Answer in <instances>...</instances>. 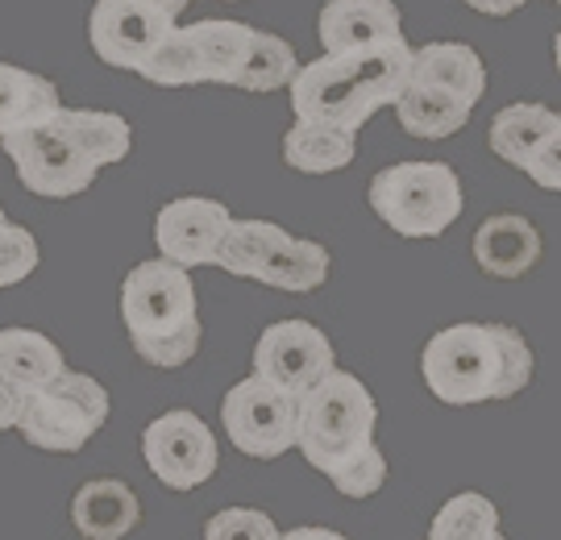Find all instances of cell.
<instances>
[{"label": "cell", "mask_w": 561, "mask_h": 540, "mask_svg": "<svg viewBox=\"0 0 561 540\" xmlns=\"http://www.w3.org/2000/svg\"><path fill=\"white\" fill-rule=\"evenodd\" d=\"M524 175L537 183V187H545V192H558L561 187V138L545 141L541 150L524 162Z\"/></svg>", "instance_id": "cell-33"}, {"label": "cell", "mask_w": 561, "mask_h": 540, "mask_svg": "<svg viewBox=\"0 0 561 540\" xmlns=\"http://www.w3.org/2000/svg\"><path fill=\"white\" fill-rule=\"evenodd\" d=\"M71 524L83 540H125L129 532H138L141 503L129 482L92 479L71 499Z\"/></svg>", "instance_id": "cell-15"}, {"label": "cell", "mask_w": 561, "mask_h": 540, "mask_svg": "<svg viewBox=\"0 0 561 540\" xmlns=\"http://www.w3.org/2000/svg\"><path fill=\"white\" fill-rule=\"evenodd\" d=\"M233 212L221 200L208 196H180L154 217V245L167 262H175L183 271L192 266H213L217 245H221L225 225Z\"/></svg>", "instance_id": "cell-12"}, {"label": "cell", "mask_w": 561, "mask_h": 540, "mask_svg": "<svg viewBox=\"0 0 561 540\" xmlns=\"http://www.w3.org/2000/svg\"><path fill=\"white\" fill-rule=\"evenodd\" d=\"M21 400H25V391H18L9 379H0V433H9V428H18V416H21Z\"/></svg>", "instance_id": "cell-34"}, {"label": "cell", "mask_w": 561, "mask_h": 540, "mask_svg": "<svg viewBox=\"0 0 561 540\" xmlns=\"http://www.w3.org/2000/svg\"><path fill=\"white\" fill-rule=\"evenodd\" d=\"M141 458L150 466V474L171 486V491H196L204 482L217 474V437L208 433V424L187 412H162L159 421L146 424L141 433Z\"/></svg>", "instance_id": "cell-9"}, {"label": "cell", "mask_w": 561, "mask_h": 540, "mask_svg": "<svg viewBox=\"0 0 561 540\" xmlns=\"http://www.w3.org/2000/svg\"><path fill=\"white\" fill-rule=\"evenodd\" d=\"M150 4H154V9H162L167 18H180V13L187 9V4H192V0H150Z\"/></svg>", "instance_id": "cell-37"}, {"label": "cell", "mask_w": 561, "mask_h": 540, "mask_svg": "<svg viewBox=\"0 0 561 540\" xmlns=\"http://www.w3.org/2000/svg\"><path fill=\"white\" fill-rule=\"evenodd\" d=\"M221 424L245 458H283L287 449H296V395L250 375L225 391Z\"/></svg>", "instance_id": "cell-8"}, {"label": "cell", "mask_w": 561, "mask_h": 540, "mask_svg": "<svg viewBox=\"0 0 561 540\" xmlns=\"http://www.w3.org/2000/svg\"><path fill=\"white\" fill-rule=\"evenodd\" d=\"M42 266L38 238L18 225V220H0V287H18Z\"/></svg>", "instance_id": "cell-30"}, {"label": "cell", "mask_w": 561, "mask_h": 540, "mask_svg": "<svg viewBox=\"0 0 561 540\" xmlns=\"http://www.w3.org/2000/svg\"><path fill=\"white\" fill-rule=\"evenodd\" d=\"M138 76L146 83H154V88H187V83H204V67H201V55H196V46L187 38V30H171L167 38L141 59Z\"/></svg>", "instance_id": "cell-28"}, {"label": "cell", "mask_w": 561, "mask_h": 540, "mask_svg": "<svg viewBox=\"0 0 561 540\" xmlns=\"http://www.w3.org/2000/svg\"><path fill=\"white\" fill-rule=\"evenodd\" d=\"M67 370V358L55 341L38 329H0V379H9L18 391H38Z\"/></svg>", "instance_id": "cell-19"}, {"label": "cell", "mask_w": 561, "mask_h": 540, "mask_svg": "<svg viewBox=\"0 0 561 540\" xmlns=\"http://www.w3.org/2000/svg\"><path fill=\"white\" fill-rule=\"evenodd\" d=\"M553 138H561V117L549 104H537V101H520V104L500 108L495 120H491V134H486L491 154L503 162H512V166H520V171H524V162Z\"/></svg>", "instance_id": "cell-17"}, {"label": "cell", "mask_w": 561, "mask_h": 540, "mask_svg": "<svg viewBox=\"0 0 561 540\" xmlns=\"http://www.w3.org/2000/svg\"><path fill=\"white\" fill-rule=\"evenodd\" d=\"M537 358L512 324L461 321L433 333L421 354L424 387L449 407H474L520 395Z\"/></svg>", "instance_id": "cell-1"}, {"label": "cell", "mask_w": 561, "mask_h": 540, "mask_svg": "<svg viewBox=\"0 0 561 540\" xmlns=\"http://www.w3.org/2000/svg\"><path fill=\"white\" fill-rule=\"evenodd\" d=\"M0 220H4V204H0Z\"/></svg>", "instance_id": "cell-38"}, {"label": "cell", "mask_w": 561, "mask_h": 540, "mask_svg": "<svg viewBox=\"0 0 561 540\" xmlns=\"http://www.w3.org/2000/svg\"><path fill=\"white\" fill-rule=\"evenodd\" d=\"M287 229L275 225V220H229L221 233V245H217V258L213 266H221L225 275H238V279H259L262 266H266V254L271 245L283 238Z\"/></svg>", "instance_id": "cell-25"}, {"label": "cell", "mask_w": 561, "mask_h": 540, "mask_svg": "<svg viewBox=\"0 0 561 540\" xmlns=\"http://www.w3.org/2000/svg\"><path fill=\"white\" fill-rule=\"evenodd\" d=\"M396 117H400L403 134H412V138H424V141H442V138H454L466 129V120H470V104L458 101V96H449L442 88H428V83H403V92L396 96Z\"/></svg>", "instance_id": "cell-20"}, {"label": "cell", "mask_w": 561, "mask_h": 540, "mask_svg": "<svg viewBox=\"0 0 561 540\" xmlns=\"http://www.w3.org/2000/svg\"><path fill=\"white\" fill-rule=\"evenodd\" d=\"M495 540H507V537H503V532H500V537H495Z\"/></svg>", "instance_id": "cell-40"}, {"label": "cell", "mask_w": 561, "mask_h": 540, "mask_svg": "<svg viewBox=\"0 0 561 540\" xmlns=\"http://www.w3.org/2000/svg\"><path fill=\"white\" fill-rule=\"evenodd\" d=\"M121 321L129 341H159L201 324L192 275L167 258L138 262L121 283Z\"/></svg>", "instance_id": "cell-7"}, {"label": "cell", "mask_w": 561, "mask_h": 540, "mask_svg": "<svg viewBox=\"0 0 561 540\" xmlns=\"http://www.w3.org/2000/svg\"><path fill=\"white\" fill-rule=\"evenodd\" d=\"M187 38L196 46V55H201V67H204V83H229L238 80L241 71V59H245V50H250V38H254V25H245V21H196V25H187Z\"/></svg>", "instance_id": "cell-24"}, {"label": "cell", "mask_w": 561, "mask_h": 540, "mask_svg": "<svg viewBox=\"0 0 561 540\" xmlns=\"http://www.w3.org/2000/svg\"><path fill=\"white\" fill-rule=\"evenodd\" d=\"M500 537V507L479 495V491H461L454 499L437 507V516L428 524V540H495Z\"/></svg>", "instance_id": "cell-27"}, {"label": "cell", "mask_w": 561, "mask_h": 540, "mask_svg": "<svg viewBox=\"0 0 561 540\" xmlns=\"http://www.w3.org/2000/svg\"><path fill=\"white\" fill-rule=\"evenodd\" d=\"M296 71H300V59H296L291 42H283L279 34L254 30L233 88H241V92H279V88L296 80Z\"/></svg>", "instance_id": "cell-26"}, {"label": "cell", "mask_w": 561, "mask_h": 540, "mask_svg": "<svg viewBox=\"0 0 561 540\" xmlns=\"http://www.w3.org/2000/svg\"><path fill=\"white\" fill-rule=\"evenodd\" d=\"M108 421V391L83 370H62L55 382L21 400L18 433L46 453H80Z\"/></svg>", "instance_id": "cell-5"}, {"label": "cell", "mask_w": 561, "mask_h": 540, "mask_svg": "<svg viewBox=\"0 0 561 540\" xmlns=\"http://www.w3.org/2000/svg\"><path fill=\"white\" fill-rule=\"evenodd\" d=\"M474 262L491 279H524L541 262V233L520 212H495L474 229Z\"/></svg>", "instance_id": "cell-14"}, {"label": "cell", "mask_w": 561, "mask_h": 540, "mask_svg": "<svg viewBox=\"0 0 561 540\" xmlns=\"http://www.w3.org/2000/svg\"><path fill=\"white\" fill-rule=\"evenodd\" d=\"M370 212L400 238H442L461 217V180L449 162H391L366 187Z\"/></svg>", "instance_id": "cell-4"}, {"label": "cell", "mask_w": 561, "mask_h": 540, "mask_svg": "<svg viewBox=\"0 0 561 540\" xmlns=\"http://www.w3.org/2000/svg\"><path fill=\"white\" fill-rule=\"evenodd\" d=\"M59 108H62L59 88L46 80V76L13 67V62H0V134L38 125V120L55 117Z\"/></svg>", "instance_id": "cell-22"}, {"label": "cell", "mask_w": 561, "mask_h": 540, "mask_svg": "<svg viewBox=\"0 0 561 540\" xmlns=\"http://www.w3.org/2000/svg\"><path fill=\"white\" fill-rule=\"evenodd\" d=\"M204 540H279V524L259 507H225L204 524Z\"/></svg>", "instance_id": "cell-31"}, {"label": "cell", "mask_w": 561, "mask_h": 540, "mask_svg": "<svg viewBox=\"0 0 561 540\" xmlns=\"http://www.w3.org/2000/svg\"><path fill=\"white\" fill-rule=\"evenodd\" d=\"M408 80L442 88V92H449V96H458V101L474 108L482 101V92H486V67H482L479 50L466 46V42H428V46L412 50Z\"/></svg>", "instance_id": "cell-16"}, {"label": "cell", "mask_w": 561, "mask_h": 540, "mask_svg": "<svg viewBox=\"0 0 561 540\" xmlns=\"http://www.w3.org/2000/svg\"><path fill=\"white\" fill-rule=\"evenodd\" d=\"M329 250L321 241H308V238H291L283 233L271 254H266V266H262L259 283L275 287V291H291V296H308V291H321L324 279H329Z\"/></svg>", "instance_id": "cell-21"}, {"label": "cell", "mask_w": 561, "mask_h": 540, "mask_svg": "<svg viewBox=\"0 0 561 540\" xmlns=\"http://www.w3.org/2000/svg\"><path fill=\"white\" fill-rule=\"evenodd\" d=\"M474 13H486V18H507V13H516V9H524L528 0H466Z\"/></svg>", "instance_id": "cell-35"}, {"label": "cell", "mask_w": 561, "mask_h": 540, "mask_svg": "<svg viewBox=\"0 0 561 540\" xmlns=\"http://www.w3.org/2000/svg\"><path fill=\"white\" fill-rule=\"evenodd\" d=\"M333 366H337V349H333L329 333L312 321L266 324L254 345V375L296 400L308 387H317Z\"/></svg>", "instance_id": "cell-10"}, {"label": "cell", "mask_w": 561, "mask_h": 540, "mask_svg": "<svg viewBox=\"0 0 561 540\" xmlns=\"http://www.w3.org/2000/svg\"><path fill=\"white\" fill-rule=\"evenodd\" d=\"M279 540H350L333 532V528H291V532H279Z\"/></svg>", "instance_id": "cell-36"}, {"label": "cell", "mask_w": 561, "mask_h": 540, "mask_svg": "<svg viewBox=\"0 0 561 540\" xmlns=\"http://www.w3.org/2000/svg\"><path fill=\"white\" fill-rule=\"evenodd\" d=\"M175 30V18H167L150 0H96L88 18V42L117 71H138L141 59Z\"/></svg>", "instance_id": "cell-11"}, {"label": "cell", "mask_w": 561, "mask_h": 540, "mask_svg": "<svg viewBox=\"0 0 561 540\" xmlns=\"http://www.w3.org/2000/svg\"><path fill=\"white\" fill-rule=\"evenodd\" d=\"M59 120L67 129V138L76 141L83 159L92 162L96 171L101 166H117L129 146H134V129L121 113H101V108H59Z\"/></svg>", "instance_id": "cell-23"}, {"label": "cell", "mask_w": 561, "mask_h": 540, "mask_svg": "<svg viewBox=\"0 0 561 540\" xmlns=\"http://www.w3.org/2000/svg\"><path fill=\"white\" fill-rule=\"evenodd\" d=\"M324 55H345L362 46L403 38V18L396 0H324L317 21Z\"/></svg>", "instance_id": "cell-13"}, {"label": "cell", "mask_w": 561, "mask_h": 540, "mask_svg": "<svg viewBox=\"0 0 561 540\" xmlns=\"http://www.w3.org/2000/svg\"><path fill=\"white\" fill-rule=\"evenodd\" d=\"M375 428H379V403L370 387L337 366L296 400V449L324 479L345 458H354L362 445H370Z\"/></svg>", "instance_id": "cell-3"}, {"label": "cell", "mask_w": 561, "mask_h": 540, "mask_svg": "<svg viewBox=\"0 0 561 540\" xmlns=\"http://www.w3.org/2000/svg\"><path fill=\"white\" fill-rule=\"evenodd\" d=\"M201 341H204V324H192V329L171 333V337L134 341V349H138V358L146 361V366H159V370H180V366H187V361L201 354Z\"/></svg>", "instance_id": "cell-32"}, {"label": "cell", "mask_w": 561, "mask_h": 540, "mask_svg": "<svg viewBox=\"0 0 561 540\" xmlns=\"http://www.w3.org/2000/svg\"><path fill=\"white\" fill-rule=\"evenodd\" d=\"M358 154V134L324 125V120H304L296 117V125L283 134V162L300 175H333L345 171Z\"/></svg>", "instance_id": "cell-18"}, {"label": "cell", "mask_w": 561, "mask_h": 540, "mask_svg": "<svg viewBox=\"0 0 561 540\" xmlns=\"http://www.w3.org/2000/svg\"><path fill=\"white\" fill-rule=\"evenodd\" d=\"M225 4H238V0H225Z\"/></svg>", "instance_id": "cell-39"}, {"label": "cell", "mask_w": 561, "mask_h": 540, "mask_svg": "<svg viewBox=\"0 0 561 540\" xmlns=\"http://www.w3.org/2000/svg\"><path fill=\"white\" fill-rule=\"evenodd\" d=\"M412 46L391 38L379 46H362L345 55H321L304 62L291 88V113L304 120H324L358 134L379 108H391L408 83Z\"/></svg>", "instance_id": "cell-2"}, {"label": "cell", "mask_w": 561, "mask_h": 540, "mask_svg": "<svg viewBox=\"0 0 561 540\" xmlns=\"http://www.w3.org/2000/svg\"><path fill=\"white\" fill-rule=\"evenodd\" d=\"M329 482L337 486L345 499H370V495H379L382 482H387V458H382V449L375 440L362 445L354 458H345L329 474Z\"/></svg>", "instance_id": "cell-29"}, {"label": "cell", "mask_w": 561, "mask_h": 540, "mask_svg": "<svg viewBox=\"0 0 561 540\" xmlns=\"http://www.w3.org/2000/svg\"><path fill=\"white\" fill-rule=\"evenodd\" d=\"M0 150L13 162L21 187L42 196V200H71L96 183V166L76 150V141L67 138L59 113L38 120V125L0 134Z\"/></svg>", "instance_id": "cell-6"}]
</instances>
